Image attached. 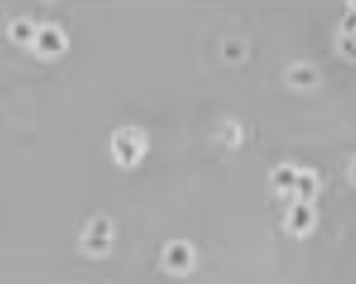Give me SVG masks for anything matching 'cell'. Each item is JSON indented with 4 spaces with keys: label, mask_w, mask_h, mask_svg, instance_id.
<instances>
[{
    "label": "cell",
    "mask_w": 356,
    "mask_h": 284,
    "mask_svg": "<svg viewBox=\"0 0 356 284\" xmlns=\"http://www.w3.org/2000/svg\"><path fill=\"white\" fill-rule=\"evenodd\" d=\"M311 222H314V216H311V210L305 205H299V208L291 210V230H308Z\"/></svg>",
    "instance_id": "1"
},
{
    "label": "cell",
    "mask_w": 356,
    "mask_h": 284,
    "mask_svg": "<svg viewBox=\"0 0 356 284\" xmlns=\"http://www.w3.org/2000/svg\"><path fill=\"white\" fill-rule=\"evenodd\" d=\"M353 180H356V165H353Z\"/></svg>",
    "instance_id": "5"
},
{
    "label": "cell",
    "mask_w": 356,
    "mask_h": 284,
    "mask_svg": "<svg viewBox=\"0 0 356 284\" xmlns=\"http://www.w3.org/2000/svg\"><path fill=\"white\" fill-rule=\"evenodd\" d=\"M171 264H174V270H186V264H188V251L186 247L177 244L174 251H171Z\"/></svg>",
    "instance_id": "3"
},
{
    "label": "cell",
    "mask_w": 356,
    "mask_h": 284,
    "mask_svg": "<svg viewBox=\"0 0 356 284\" xmlns=\"http://www.w3.org/2000/svg\"><path fill=\"white\" fill-rule=\"evenodd\" d=\"M296 190H299V197L302 199H311L314 197V190H316V182H314V176L311 173H302V176H296V185H294Z\"/></svg>",
    "instance_id": "2"
},
{
    "label": "cell",
    "mask_w": 356,
    "mask_h": 284,
    "mask_svg": "<svg viewBox=\"0 0 356 284\" xmlns=\"http://www.w3.org/2000/svg\"><path fill=\"white\" fill-rule=\"evenodd\" d=\"M277 182H279V188H294V185H296V173H294L291 168H282V171L277 173Z\"/></svg>",
    "instance_id": "4"
}]
</instances>
